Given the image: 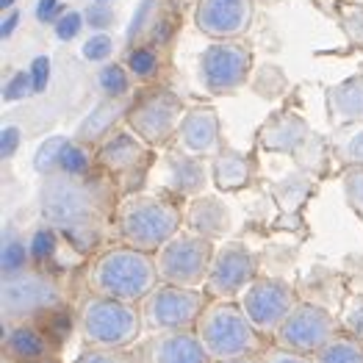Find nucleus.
<instances>
[{
  "label": "nucleus",
  "mask_w": 363,
  "mask_h": 363,
  "mask_svg": "<svg viewBox=\"0 0 363 363\" xmlns=\"http://www.w3.org/2000/svg\"><path fill=\"white\" fill-rule=\"evenodd\" d=\"M39 213L59 230L64 242L81 252V258H91L103 250L106 208L91 178H69L61 172L45 175L39 186Z\"/></svg>",
  "instance_id": "1"
},
{
  "label": "nucleus",
  "mask_w": 363,
  "mask_h": 363,
  "mask_svg": "<svg viewBox=\"0 0 363 363\" xmlns=\"http://www.w3.org/2000/svg\"><path fill=\"white\" fill-rule=\"evenodd\" d=\"M161 283L155 255L136 250L130 244H108L86 261L84 286L86 291L117 297L128 303H142Z\"/></svg>",
  "instance_id": "2"
},
{
  "label": "nucleus",
  "mask_w": 363,
  "mask_h": 363,
  "mask_svg": "<svg viewBox=\"0 0 363 363\" xmlns=\"http://www.w3.org/2000/svg\"><path fill=\"white\" fill-rule=\"evenodd\" d=\"M186 206L172 194H125L114 206L117 242L130 244L145 252H158L175 233L183 230Z\"/></svg>",
  "instance_id": "3"
},
{
  "label": "nucleus",
  "mask_w": 363,
  "mask_h": 363,
  "mask_svg": "<svg viewBox=\"0 0 363 363\" xmlns=\"http://www.w3.org/2000/svg\"><path fill=\"white\" fill-rule=\"evenodd\" d=\"M78 333L84 344L111 347V350H133L145 338L142 305L86 291L75 316Z\"/></svg>",
  "instance_id": "4"
},
{
  "label": "nucleus",
  "mask_w": 363,
  "mask_h": 363,
  "mask_svg": "<svg viewBox=\"0 0 363 363\" xmlns=\"http://www.w3.org/2000/svg\"><path fill=\"white\" fill-rule=\"evenodd\" d=\"M194 330L203 338L213 361L261 355L269 344L267 335H261L252 328L239 300H208Z\"/></svg>",
  "instance_id": "5"
},
{
  "label": "nucleus",
  "mask_w": 363,
  "mask_h": 363,
  "mask_svg": "<svg viewBox=\"0 0 363 363\" xmlns=\"http://www.w3.org/2000/svg\"><path fill=\"white\" fill-rule=\"evenodd\" d=\"M67 305V289L61 274L30 267L14 277H3L0 286V313L3 322L48 319Z\"/></svg>",
  "instance_id": "6"
},
{
  "label": "nucleus",
  "mask_w": 363,
  "mask_h": 363,
  "mask_svg": "<svg viewBox=\"0 0 363 363\" xmlns=\"http://www.w3.org/2000/svg\"><path fill=\"white\" fill-rule=\"evenodd\" d=\"M139 305L145 319V335L186 330L200 322L208 305V294L206 289H189V286H175L161 280Z\"/></svg>",
  "instance_id": "7"
},
{
  "label": "nucleus",
  "mask_w": 363,
  "mask_h": 363,
  "mask_svg": "<svg viewBox=\"0 0 363 363\" xmlns=\"http://www.w3.org/2000/svg\"><path fill=\"white\" fill-rule=\"evenodd\" d=\"M213 252H216V242L213 239L183 228L181 233H175L169 242L155 252L158 277L164 283L203 289L206 277H208V269H211Z\"/></svg>",
  "instance_id": "8"
},
{
  "label": "nucleus",
  "mask_w": 363,
  "mask_h": 363,
  "mask_svg": "<svg viewBox=\"0 0 363 363\" xmlns=\"http://www.w3.org/2000/svg\"><path fill=\"white\" fill-rule=\"evenodd\" d=\"M186 114L183 100L172 89H147L139 94L136 100H130L125 125L130 130H136L150 147H167L169 142H175L178 128Z\"/></svg>",
  "instance_id": "9"
},
{
  "label": "nucleus",
  "mask_w": 363,
  "mask_h": 363,
  "mask_svg": "<svg viewBox=\"0 0 363 363\" xmlns=\"http://www.w3.org/2000/svg\"><path fill=\"white\" fill-rule=\"evenodd\" d=\"M258 274H261V261L255 250H250V244H244L242 239H225L216 244L203 289L208 300H239Z\"/></svg>",
  "instance_id": "10"
},
{
  "label": "nucleus",
  "mask_w": 363,
  "mask_h": 363,
  "mask_svg": "<svg viewBox=\"0 0 363 363\" xmlns=\"http://www.w3.org/2000/svg\"><path fill=\"white\" fill-rule=\"evenodd\" d=\"M341 330V319L322 303L300 300L291 308V313L283 319V325L272 335L274 344L300 352V355H316L335 333Z\"/></svg>",
  "instance_id": "11"
},
{
  "label": "nucleus",
  "mask_w": 363,
  "mask_h": 363,
  "mask_svg": "<svg viewBox=\"0 0 363 363\" xmlns=\"http://www.w3.org/2000/svg\"><path fill=\"white\" fill-rule=\"evenodd\" d=\"M252 72V53L239 39H213L200 61H197V75L200 86L208 94H233L247 86Z\"/></svg>",
  "instance_id": "12"
},
{
  "label": "nucleus",
  "mask_w": 363,
  "mask_h": 363,
  "mask_svg": "<svg viewBox=\"0 0 363 363\" xmlns=\"http://www.w3.org/2000/svg\"><path fill=\"white\" fill-rule=\"evenodd\" d=\"M152 150L155 147H150L136 130H130L122 122L111 136H106L94 147V158H97V169H103L108 178H114L120 183L122 197H125L130 191L128 181L136 183V178L139 181L145 178V172H147V167L152 161Z\"/></svg>",
  "instance_id": "13"
},
{
  "label": "nucleus",
  "mask_w": 363,
  "mask_h": 363,
  "mask_svg": "<svg viewBox=\"0 0 363 363\" xmlns=\"http://www.w3.org/2000/svg\"><path fill=\"white\" fill-rule=\"evenodd\" d=\"M244 313L250 316L252 328L261 335H267L272 341L277 328L283 325V319L291 313V308L300 303V294L294 289V283L272 277V274H258L250 289L239 297Z\"/></svg>",
  "instance_id": "14"
},
{
  "label": "nucleus",
  "mask_w": 363,
  "mask_h": 363,
  "mask_svg": "<svg viewBox=\"0 0 363 363\" xmlns=\"http://www.w3.org/2000/svg\"><path fill=\"white\" fill-rule=\"evenodd\" d=\"M3 361L6 363H39L59 358V341L42 319H23V322H3Z\"/></svg>",
  "instance_id": "15"
},
{
  "label": "nucleus",
  "mask_w": 363,
  "mask_h": 363,
  "mask_svg": "<svg viewBox=\"0 0 363 363\" xmlns=\"http://www.w3.org/2000/svg\"><path fill=\"white\" fill-rule=\"evenodd\" d=\"M255 14V0H197L194 26L211 39H239Z\"/></svg>",
  "instance_id": "16"
},
{
  "label": "nucleus",
  "mask_w": 363,
  "mask_h": 363,
  "mask_svg": "<svg viewBox=\"0 0 363 363\" xmlns=\"http://www.w3.org/2000/svg\"><path fill=\"white\" fill-rule=\"evenodd\" d=\"M139 352L147 363H213L194 328L145 335L139 341Z\"/></svg>",
  "instance_id": "17"
},
{
  "label": "nucleus",
  "mask_w": 363,
  "mask_h": 363,
  "mask_svg": "<svg viewBox=\"0 0 363 363\" xmlns=\"http://www.w3.org/2000/svg\"><path fill=\"white\" fill-rule=\"evenodd\" d=\"M211 183V164L203 155H191L178 145L164 152V189L167 194L178 200H191L197 194H206V186Z\"/></svg>",
  "instance_id": "18"
},
{
  "label": "nucleus",
  "mask_w": 363,
  "mask_h": 363,
  "mask_svg": "<svg viewBox=\"0 0 363 363\" xmlns=\"http://www.w3.org/2000/svg\"><path fill=\"white\" fill-rule=\"evenodd\" d=\"M175 145L181 150L191 152V155H203V158H213L222 150V122L219 114L211 106H191L186 108L175 136Z\"/></svg>",
  "instance_id": "19"
},
{
  "label": "nucleus",
  "mask_w": 363,
  "mask_h": 363,
  "mask_svg": "<svg viewBox=\"0 0 363 363\" xmlns=\"http://www.w3.org/2000/svg\"><path fill=\"white\" fill-rule=\"evenodd\" d=\"M183 228H189L200 236H208L216 244L225 242V239H230V228H233L230 206L219 194H197V197L186 200Z\"/></svg>",
  "instance_id": "20"
},
{
  "label": "nucleus",
  "mask_w": 363,
  "mask_h": 363,
  "mask_svg": "<svg viewBox=\"0 0 363 363\" xmlns=\"http://www.w3.org/2000/svg\"><path fill=\"white\" fill-rule=\"evenodd\" d=\"M313 139L311 125L305 122V117L294 114V111H283L267 122L258 133L261 147L269 152H283V155H300L305 150V145Z\"/></svg>",
  "instance_id": "21"
},
{
  "label": "nucleus",
  "mask_w": 363,
  "mask_h": 363,
  "mask_svg": "<svg viewBox=\"0 0 363 363\" xmlns=\"http://www.w3.org/2000/svg\"><path fill=\"white\" fill-rule=\"evenodd\" d=\"M128 108H130V100H128V97H120V100L103 97L100 103L91 106V111L81 120V125H78V130H75L72 139H78V142H84V145H89V147H97L106 136H111V133L120 128V122H125Z\"/></svg>",
  "instance_id": "22"
},
{
  "label": "nucleus",
  "mask_w": 363,
  "mask_h": 363,
  "mask_svg": "<svg viewBox=\"0 0 363 363\" xmlns=\"http://www.w3.org/2000/svg\"><path fill=\"white\" fill-rule=\"evenodd\" d=\"M328 114L333 128L363 122V75H350L328 89Z\"/></svg>",
  "instance_id": "23"
},
{
  "label": "nucleus",
  "mask_w": 363,
  "mask_h": 363,
  "mask_svg": "<svg viewBox=\"0 0 363 363\" xmlns=\"http://www.w3.org/2000/svg\"><path fill=\"white\" fill-rule=\"evenodd\" d=\"M211 183L219 191H242L252 183V161L236 147H222L211 158Z\"/></svg>",
  "instance_id": "24"
},
{
  "label": "nucleus",
  "mask_w": 363,
  "mask_h": 363,
  "mask_svg": "<svg viewBox=\"0 0 363 363\" xmlns=\"http://www.w3.org/2000/svg\"><path fill=\"white\" fill-rule=\"evenodd\" d=\"M33 267L28 236L14 225H3V239H0V277H14Z\"/></svg>",
  "instance_id": "25"
},
{
  "label": "nucleus",
  "mask_w": 363,
  "mask_h": 363,
  "mask_svg": "<svg viewBox=\"0 0 363 363\" xmlns=\"http://www.w3.org/2000/svg\"><path fill=\"white\" fill-rule=\"evenodd\" d=\"M28 242H30V255H33V267L59 274V269L64 267L59 261V247L67 244L59 230L42 219V222L30 230Z\"/></svg>",
  "instance_id": "26"
},
{
  "label": "nucleus",
  "mask_w": 363,
  "mask_h": 363,
  "mask_svg": "<svg viewBox=\"0 0 363 363\" xmlns=\"http://www.w3.org/2000/svg\"><path fill=\"white\" fill-rule=\"evenodd\" d=\"M316 363H363V338L347 333L344 328L313 355Z\"/></svg>",
  "instance_id": "27"
},
{
  "label": "nucleus",
  "mask_w": 363,
  "mask_h": 363,
  "mask_svg": "<svg viewBox=\"0 0 363 363\" xmlns=\"http://www.w3.org/2000/svg\"><path fill=\"white\" fill-rule=\"evenodd\" d=\"M333 152H335V158L341 161L344 169H350V167H363V122L335 128Z\"/></svg>",
  "instance_id": "28"
},
{
  "label": "nucleus",
  "mask_w": 363,
  "mask_h": 363,
  "mask_svg": "<svg viewBox=\"0 0 363 363\" xmlns=\"http://www.w3.org/2000/svg\"><path fill=\"white\" fill-rule=\"evenodd\" d=\"M94 86L103 97L120 100V97H128L133 89V75L120 61H106V64H100V69L94 75Z\"/></svg>",
  "instance_id": "29"
},
{
  "label": "nucleus",
  "mask_w": 363,
  "mask_h": 363,
  "mask_svg": "<svg viewBox=\"0 0 363 363\" xmlns=\"http://www.w3.org/2000/svg\"><path fill=\"white\" fill-rule=\"evenodd\" d=\"M122 64L128 67V72L133 75V81L139 84H150L152 78L158 75L161 69V56H158V48L155 45H130Z\"/></svg>",
  "instance_id": "30"
},
{
  "label": "nucleus",
  "mask_w": 363,
  "mask_h": 363,
  "mask_svg": "<svg viewBox=\"0 0 363 363\" xmlns=\"http://www.w3.org/2000/svg\"><path fill=\"white\" fill-rule=\"evenodd\" d=\"M94 167H97V158H94V152H89V145H84L78 139H69L64 152H61L56 172L69 175V178H91Z\"/></svg>",
  "instance_id": "31"
},
{
  "label": "nucleus",
  "mask_w": 363,
  "mask_h": 363,
  "mask_svg": "<svg viewBox=\"0 0 363 363\" xmlns=\"http://www.w3.org/2000/svg\"><path fill=\"white\" fill-rule=\"evenodd\" d=\"M308 191H311V178L305 175V169L286 175L283 181L274 186V197L280 200V206H283L286 211L297 208L305 197H308Z\"/></svg>",
  "instance_id": "32"
},
{
  "label": "nucleus",
  "mask_w": 363,
  "mask_h": 363,
  "mask_svg": "<svg viewBox=\"0 0 363 363\" xmlns=\"http://www.w3.org/2000/svg\"><path fill=\"white\" fill-rule=\"evenodd\" d=\"M139 361V347L133 350H111V347H91L86 344L72 363H136Z\"/></svg>",
  "instance_id": "33"
},
{
  "label": "nucleus",
  "mask_w": 363,
  "mask_h": 363,
  "mask_svg": "<svg viewBox=\"0 0 363 363\" xmlns=\"http://www.w3.org/2000/svg\"><path fill=\"white\" fill-rule=\"evenodd\" d=\"M67 136H50V139H45L42 145H39V150L33 155V169L45 178V175H53L56 169H59V158L64 147H67Z\"/></svg>",
  "instance_id": "34"
},
{
  "label": "nucleus",
  "mask_w": 363,
  "mask_h": 363,
  "mask_svg": "<svg viewBox=\"0 0 363 363\" xmlns=\"http://www.w3.org/2000/svg\"><path fill=\"white\" fill-rule=\"evenodd\" d=\"M114 50H117V42H114V36L108 30H91V36L81 45V56H84V61H89V64H106V61H111Z\"/></svg>",
  "instance_id": "35"
},
{
  "label": "nucleus",
  "mask_w": 363,
  "mask_h": 363,
  "mask_svg": "<svg viewBox=\"0 0 363 363\" xmlns=\"http://www.w3.org/2000/svg\"><path fill=\"white\" fill-rule=\"evenodd\" d=\"M84 17H86L89 30H111L117 26V9L111 3H103V0H91L84 9Z\"/></svg>",
  "instance_id": "36"
},
{
  "label": "nucleus",
  "mask_w": 363,
  "mask_h": 363,
  "mask_svg": "<svg viewBox=\"0 0 363 363\" xmlns=\"http://www.w3.org/2000/svg\"><path fill=\"white\" fill-rule=\"evenodd\" d=\"M84 28H86V17H84V11H78V9L61 11L59 20L53 23V33H56L59 42H72V39H78Z\"/></svg>",
  "instance_id": "37"
},
{
  "label": "nucleus",
  "mask_w": 363,
  "mask_h": 363,
  "mask_svg": "<svg viewBox=\"0 0 363 363\" xmlns=\"http://www.w3.org/2000/svg\"><path fill=\"white\" fill-rule=\"evenodd\" d=\"M341 183H344L347 206L363 219V167H350V169H344Z\"/></svg>",
  "instance_id": "38"
},
{
  "label": "nucleus",
  "mask_w": 363,
  "mask_h": 363,
  "mask_svg": "<svg viewBox=\"0 0 363 363\" xmlns=\"http://www.w3.org/2000/svg\"><path fill=\"white\" fill-rule=\"evenodd\" d=\"M155 6H158V0H142L139 3V9L133 11V20L128 26V45H136V39L150 30V26L155 23L152 20L155 17Z\"/></svg>",
  "instance_id": "39"
},
{
  "label": "nucleus",
  "mask_w": 363,
  "mask_h": 363,
  "mask_svg": "<svg viewBox=\"0 0 363 363\" xmlns=\"http://www.w3.org/2000/svg\"><path fill=\"white\" fill-rule=\"evenodd\" d=\"M338 319H341V328H344L347 333L363 338V294H355V297L347 303L344 313H341Z\"/></svg>",
  "instance_id": "40"
},
{
  "label": "nucleus",
  "mask_w": 363,
  "mask_h": 363,
  "mask_svg": "<svg viewBox=\"0 0 363 363\" xmlns=\"http://www.w3.org/2000/svg\"><path fill=\"white\" fill-rule=\"evenodd\" d=\"M30 91H33L30 72L28 69H17V72L9 78V84L3 86V100H6V103H14V100H23Z\"/></svg>",
  "instance_id": "41"
},
{
  "label": "nucleus",
  "mask_w": 363,
  "mask_h": 363,
  "mask_svg": "<svg viewBox=\"0 0 363 363\" xmlns=\"http://www.w3.org/2000/svg\"><path fill=\"white\" fill-rule=\"evenodd\" d=\"M261 363H316V361H313L311 355L291 352V350H286V347H280V344L269 341L267 350L261 352Z\"/></svg>",
  "instance_id": "42"
},
{
  "label": "nucleus",
  "mask_w": 363,
  "mask_h": 363,
  "mask_svg": "<svg viewBox=\"0 0 363 363\" xmlns=\"http://www.w3.org/2000/svg\"><path fill=\"white\" fill-rule=\"evenodd\" d=\"M30 81H33V91H42L48 86V78H50V56H36L28 67Z\"/></svg>",
  "instance_id": "43"
},
{
  "label": "nucleus",
  "mask_w": 363,
  "mask_h": 363,
  "mask_svg": "<svg viewBox=\"0 0 363 363\" xmlns=\"http://www.w3.org/2000/svg\"><path fill=\"white\" fill-rule=\"evenodd\" d=\"M64 11L59 0H36V9H33V17L42 23V26H53L59 20V14Z\"/></svg>",
  "instance_id": "44"
},
{
  "label": "nucleus",
  "mask_w": 363,
  "mask_h": 363,
  "mask_svg": "<svg viewBox=\"0 0 363 363\" xmlns=\"http://www.w3.org/2000/svg\"><path fill=\"white\" fill-rule=\"evenodd\" d=\"M17 26H20V11H17V9L6 11V14H3V23H0V39H3V42L11 39V36L17 33Z\"/></svg>",
  "instance_id": "45"
},
{
  "label": "nucleus",
  "mask_w": 363,
  "mask_h": 363,
  "mask_svg": "<svg viewBox=\"0 0 363 363\" xmlns=\"http://www.w3.org/2000/svg\"><path fill=\"white\" fill-rule=\"evenodd\" d=\"M17 142H20V130L9 125V128L3 130V158H9L11 152L17 150Z\"/></svg>",
  "instance_id": "46"
},
{
  "label": "nucleus",
  "mask_w": 363,
  "mask_h": 363,
  "mask_svg": "<svg viewBox=\"0 0 363 363\" xmlns=\"http://www.w3.org/2000/svg\"><path fill=\"white\" fill-rule=\"evenodd\" d=\"M347 30H350V36H352L355 42H361L363 45V11L352 14V17L347 20Z\"/></svg>",
  "instance_id": "47"
},
{
  "label": "nucleus",
  "mask_w": 363,
  "mask_h": 363,
  "mask_svg": "<svg viewBox=\"0 0 363 363\" xmlns=\"http://www.w3.org/2000/svg\"><path fill=\"white\" fill-rule=\"evenodd\" d=\"M213 363H261V355H242V358H228V361H213Z\"/></svg>",
  "instance_id": "48"
},
{
  "label": "nucleus",
  "mask_w": 363,
  "mask_h": 363,
  "mask_svg": "<svg viewBox=\"0 0 363 363\" xmlns=\"http://www.w3.org/2000/svg\"><path fill=\"white\" fill-rule=\"evenodd\" d=\"M14 3H17V0H0V9H3V14H6V11H11V9H14Z\"/></svg>",
  "instance_id": "49"
},
{
  "label": "nucleus",
  "mask_w": 363,
  "mask_h": 363,
  "mask_svg": "<svg viewBox=\"0 0 363 363\" xmlns=\"http://www.w3.org/2000/svg\"><path fill=\"white\" fill-rule=\"evenodd\" d=\"M39 363H61L59 358H50V361H39Z\"/></svg>",
  "instance_id": "50"
},
{
  "label": "nucleus",
  "mask_w": 363,
  "mask_h": 363,
  "mask_svg": "<svg viewBox=\"0 0 363 363\" xmlns=\"http://www.w3.org/2000/svg\"><path fill=\"white\" fill-rule=\"evenodd\" d=\"M136 363H147V361H145V358H142V352H139V361H136Z\"/></svg>",
  "instance_id": "51"
},
{
  "label": "nucleus",
  "mask_w": 363,
  "mask_h": 363,
  "mask_svg": "<svg viewBox=\"0 0 363 363\" xmlns=\"http://www.w3.org/2000/svg\"><path fill=\"white\" fill-rule=\"evenodd\" d=\"M103 3H117V0H103Z\"/></svg>",
  "instance_id": "52"
}]
</instances>
